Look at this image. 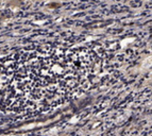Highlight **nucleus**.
<instances>
[{"instance_id": "f257e3e1", "label": "nucleus", "mask_w": 152, "mask_h": 136, "mask_svg": "<svg viewBox=\"0 0 152 136\" xmlns=\"http://www.w3.org/2000/svg\"><path fill=\"white\" fill-rule=\"evenodd\" d=\"M87 49L47 45L18 51L0 61V116L44 113L89 86L96 75Z\"/></svg>"}]
</instances>
